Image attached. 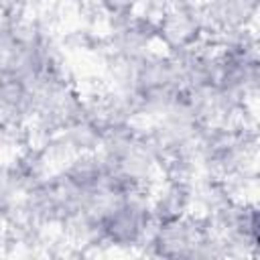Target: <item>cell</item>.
<instances>
[{"instance_id":"7a4b0ae2","label":"cell","mask_w":260,"mask_h":260,"mask_svg":"<svg viewBox=\"0 0 260 260\" xmlns=\"http://www.w3.org/2000/svg\"><path fill=\"white\" fill-rule=\"evenodd\" d=\"M207 39H219L256 26L258 0H201Z\"/></svg>"},{"instance_id":"3957f363","label":"cell","mask_w":260,"mask_h":260,"mask_svg":"<svg viewBox=\"0 0 260 260\" xmlns=\"http://www.w3.org/2000/svg\"><path fill=\"white\" fill-rule=\"evenodd\" d=\"M4 232H6V225H4V221L0 219V244H4Z\"/></svg>"},{"instance_id":"6da1fadb","label":"cell","mask_w":260,"mask_h":260,"mask_svg":"<svg viewBox=\"0 0 260 260\" xmlns=\"http://www.w3.org/2000/svg\"><path fill=\"white\" fill-rule=\"evenodd\" d=\"M154 225L150 211V193L132 189L104 209L98 219L100 248H140Z\"/></svg>"}]
</instances>
